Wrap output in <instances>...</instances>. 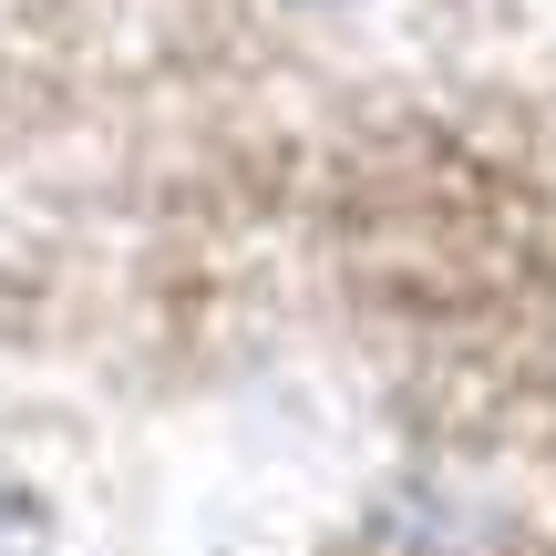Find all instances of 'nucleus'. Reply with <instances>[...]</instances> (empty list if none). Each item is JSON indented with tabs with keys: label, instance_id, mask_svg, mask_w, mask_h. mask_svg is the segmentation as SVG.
<instances>
[]
</instances>
